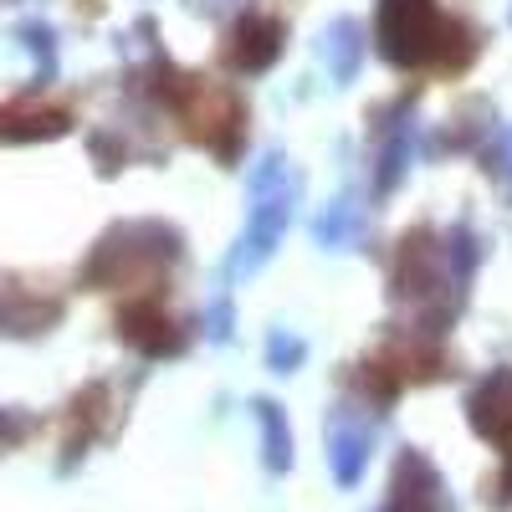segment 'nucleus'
<instances>
[{"label": "nucleus", "mask_w": 512, "mask_h": 512, "mask_svg": "<svg viewBox=\"0 0 512 512\" xmlns=\"http://www.w3.org/2000/svg\"><path fill=\"white\" fill-rule=\"evenodd\" d=\"M379 47L395 67H461L472 57V31L446 21L436 0H379Z\"/></svg>", "instance_id": "nucleus-1"}, {"label": "nucleus", "mask_w": 512, "mask_h": 512, "mask_svg": "<svg viewBox=\"0 0 512 512\" xmlns=\"http://www.w3.org/2000/svg\"><path fill=\"white\" fill-rule=\"evenodd\" d=\"M466 420H472L477 436H487L502 451V477L492 482L487 502L512 507V369H497L477 384L472 400H466Z\"/></svg>", "instance_id": "nucleus-2"}, {"label": "nucleus", "mask_w": 512, "mask_h": 512, "mask_svg": "<svg viewBox=\"0 0 512 512\" xmlns=\"http://www.w3.org/2000/svg\"><path fill=\"white\" fill-rule=\"evenodd\" d=\"M379 512H456L446 502V482L420 451H400L395 477H390V497Z\"/></svg>", "instance_id": "nucleus-3"}, {"label": "nucleus", "mask_w": 512, "mask_h": 512, "mask_svg": "<svg viewBox=\"0 0 512 512\" xmlns=\"http://www.w3.org/2000/svg\"><path fill=\"white\" fill-rule=\"evenodd\" d=\"M277 52H282V26H277L272 16H256V11H251V16L236 21L231 47H226V57H231L236 72H262V67L277 62Z\"/></svg>", "instance_id": "nucleus-4"}, {"label": "nucleus", "mask_w": 512, "mask_h": 512, "mask_svg": "<svg viewBox=\"0 0 512 512\" xmlns=\"http://www.w3.org/2000/svg\"><path fill=\"white\" fill-rule=\"evenodd\" d=\"M118 333L134 344L139 354H175L180 349V333H175V318H169L159 303H134V308H123L118 318Z\"/></svg>", "instance_id": "nucleus-5"}, {"label": "nucleus", "mask_w": 512, "mask_h": 512, "mask_svg": "<svg viewBox=\"0 0 512 512\" xmlns=\"http://www.w3.org/2000/svg\"><path fill=\"white\" fill-rule=\"evenodd\" d=\"M364 461H369V425H354L349 415H338L328 425V466H333V477L354 487L364 477Z\"/></svg>", "instance_id": "nucleus-6"}, {"label": "nucleus", "mask_w": 512, "mask_h": 512, "mask_svg": "<svg viewBox=\"0 0 512 512\" xmlns=\"http://www.w3.org/2000/svg\"><path fill=\"white\" fill-rule=\"evenodd\" d=\"M57 318V303H41V297H21L11 287H0V328L6 333H36Z\"/></svg>", "instance_id": "nucleus-7"}, {"label": "nucleus", "mask_w": 512, "mask_h": 512, "mask_svg": "<svg viewBox=\"0 0 512 512\" xmlns=\"http://www.w3.org/2000/svg\"><path fill=\"white\" fill-rule=\"evenodd\" d=\"M103 400H108V390L103 384H93V390H82L77 400H72V436H67V466L88 451V441H93V431H98V410H103Z\"/></svg>", "instance_id": "nucleus-8"}, {"label": "nucleus", "mask_w": 512, "mask_h": 512, "mask_svg": "<svg viewBox=\"0 0 512 512\" xmlns=\"http://www.w3.org/2000/svg\"><path fill=\"white\" fill-rule=\"evenodd\" d=\"M282 221H287V205L282 200H262L251 216V236H246V267L262 262V256L272 251V241L282 236Z\"/></svg>", "instance_id": "nucleus-9"}, {"label": "nucleus", "mask_w": 512, "mask_h": 512, "mask_svg": "<svg viewBox=\"0 0 512 512\" xmlns=\"http://www.w3.org/2000/svg\"><path fill=\"white\" fill-rule=\"evenodd\" d=\"M67 128V113H21V108H11V113H0V139H52V134H62Z\"/></svg>", "instance_id": "nucleus-10"}, {"label": "nucleus", "mask_w": 512, "mask_h": 512, "mask_svg": "<svg viewBox=\"0 0 512 512\" xmlns=\"http://www.w3.org/2000/svg\"><path fill=\"white\" fill-rule=\"evenodd\" d=\"M256 420H262V436H267V466H272V472H287V466H292V441H287L282 410L272 400H262V405H256Z\"/></svg>", "instance_id": "nucleus-11"}, {"label": "nucleus", "mask_w": 512, "mask_h": 512, "mask_svg": "<svg viewBox=\"0 0 512 512\" xmlns=\"http://www.w3.org/2000/svg\"><path fill=\"white\" fill-rule=\"evenodd\" d=\"M297 359H303V344H292L287 333H272V364L282 369V364H297Z\"/></svg>", "instance_id": "nucleus-12"}, {"label": "nucleus", "mask_w": 512, "mask_h": 512, "mask_svg": "<svg viewBox=\"0 0 512 512\" xmlns=\"http://www.w3.org/2000/svg\"><path fill=\"white\" fill-rule=\"evenodd\" d=\"M26 431H31V420H21V415H6V410H0V446H16Z\"/></svg>", "instance_id": "nucleus-13"}]
</instances>
